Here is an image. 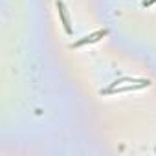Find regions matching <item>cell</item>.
<instances>
[{
  "mask_svg": "<svg viewBox=\"0 0 156 156\" xmlns=\"http://www.w3.org/2000/svg\"><path fill=\"white\" fill-rule=\"evenodd\" d=\"M151 81L149 79H136V77H119L110 87L101 90V96H112V94H123V92H132V90H141L149 88Z\"/></svg>",
  "mask_w": 156,
  "mask_h": 156,
  "instance_id": "cell-1",
  "label": "cell"
},
{
  "mask_svg": "<svg viewBox=\"0 0 156 156\" xmlns=\"http://www.w3.org/2000/svg\"><path fill=\"white\" fill-rule=\"evenodd\" d=\"M107 33H108L107 30H98V31H94V33H90V35L79 39V41H75L73 44H70V48H79V46H85V44H94V42H98L99 39H103Z\"/></svg>",
  "mask_w": 156,
  "mask_h": 156,
  "instance_id": "cell-2",
  "label": "cell"
},
{
  "mask_svg": "<svg viewBox=\"0 0 156 156\" xmlns=\"http://www.w3.org/2000/svg\"><path fill=\"white\" fill-rule=\"evenodd\" d=\"M57 11H59V19H61V24H62V28H64V31L70 35L72 33V26H70V17H68V11H66V6H64V2L62 0H57Z\"/></svg>",
  "mask_w": 156,
  "mask_h": 156,
  "instance_id": "cell-3",
  "label": "cell"
},
{
  "mask_svg": "<svg viewBox=\"0 0 156 156\" xmlns=\"http://www.w3.org/2000/svg\"><path fill=\"white\" fill-rule=\"evenodd\" d=\"M154 2H156V0H145V2H143V8H151Z\"/></svg>",
  "mask_w": 156,
  "mask_h": 156,
  "instance_id": "cell-4",
  "label": "cell"
},
{
  "mask_svg": "<svg viewBox=\"0 0 156 156\" xmlns=\"http://www.w3.org/2000/svg\"><path fill=\"white\" fill-rule=\"evenodd\" d=\"M143 2H145V0H143Z\"/></svg>",
  "mask_w": 156,
  "mask_h": 156,
  "instance_id": "cell-5",
  "label": "cell"
}]
</instances>
